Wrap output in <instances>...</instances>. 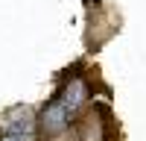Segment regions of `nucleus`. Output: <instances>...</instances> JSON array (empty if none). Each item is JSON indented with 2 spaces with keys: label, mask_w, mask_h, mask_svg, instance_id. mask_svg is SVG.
Wrapping results in <instances>:
<instances>
[{
  "label": "nucleus",
  "mask_w": 146,
  "mask_h": 141,
  "mask_svg": "<svg viewBox=\"0 0 146 141\" xmlns=\"http://www.w3.org/2000/svg\"><path fill=\"white\" fill-rule=\"evenodd\" d=\"M67 121H70V115L62 103H50L47 109L41 112V126H44V132L47 135H58V132H64L67 129Z\"/></svg>",
  "instance_id": "f03ea898"
},
{
  "label": "nucleus",
  "mask_w": 146,
  "mask_h": 141,
  "mask_svg": "<svg viewBox=\"0 0 146 141\" xmlns=\"http://www.w3.org/2000/svg\"><path fill=\"white\" fill-rule=\"evenodd\" d=\"M0 129H3V135H32V129H35L32 109L29 106H15L12 112L0 117Z\"/></svg>",
  "instance_id": "f257e3e1"
},
{
  "label": "nucleus",
  "mask_w": 146,
  "mask_h": 141,
  "mask_svg": "<svg viewBox=\"0 0 146 141\" xmlns=\"http://www.w3.org/2000/svg\"><path fill=\"white\" fill-rule=\"evenodd\" d=\"M0 141H35L32 135H3Z\"/></svg>",
  "instance_id": "20e7f679"
},
{
  "label": "nucleus",
  "mask_w": 146,
  "mask_h": 141,
  "mask_svg": "<svg viewBox=\"0 0 146 141\" xmlns=\"http://www.w3.org/2000/svg\"><path fill=\"white\" fill-rule=\"evenodd\" d=\"M85 100H88V85H85L82 79H70V85L64 88V97L58 100V103H62L64 109H67V115H70V112H76Z\"/></svg>",
  "instance_id": "7ed1b4c3"
}]
</instances>
